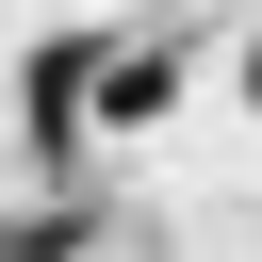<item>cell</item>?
Segmentation results:
<instances>
[{
  "mask_svg": "<svg viewBox=\"0 0 262 262\" xmlns=\"http://www.w3.org/2000/svg\"><path fill=\"white\" fill-rule=\"evenodd\" d=\"M82 98H98V33H49V49H33V82H16L33 164H82Z\"/></svg>",
  "mask_w": 262,
  "mask_h": 262,
  "instance_id": "1",
  "label": "cell"
},
{
  "mask_svg": "<svg viewBox=\"0 0 262 262\" xmlns=\"http://www.w3.org/2000/svg\"><path fill=\"white\" fill-rule=\"evenodd\" d=\"M164 98H180V49H98V98H82V115L131 131V115H164Z\"/></svg>",
  "mask_w": 262,
  "mask_h": 262,
  "instance_id": "2",
  "label": "cell"
},
{
  "mask_svg": "<svg viewBox=\"0 0 262 262\" xmlns=\"http://www.w3.org/2000/svg\"><path fill=\"white\" fill-rule=\"evenodd\" d=\"M0 262H16V229H0Z\"/></svg>",
  "mask_w": 262,
  "mask_h": 262,
  "instance_id": "3",
  "label": "cell"
}]
</instances>
